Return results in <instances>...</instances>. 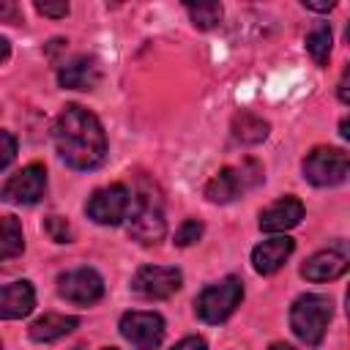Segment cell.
Segmentation results:
<instances>
[{"instance_id":"cell-18","label":"cell","mask_w":350,"mask_h":350,"mask_svg":"<svg viewBox=\"0 0 350 350\" xmlns=\"http://www.w3.org/2000/svg\"><path fill=\"white\" fill-rule=\"evenodd\" d=\"M271 126L268 120H262L260 115H252V112H238L232 118V137L243 145H257L268 137Z\"/></svg>"},{"instance_id":"cell-24","label":"cell","mask_w":350,"mask_h":350,"mask_svg":"<svg viewBox=\"0 0 350 350\" xmlns=\"http://www.w3.org/2000/svg\"><path fill=\"white\" fill-rule=\"evenodd\" d=\"M16 159V137L11 131H0V170H5Z\"/></svg>"},{"instance_id":"cell-19","label":"cell","mask_w":350,"mask_h":350,"mask_svg":"<svg viewBox=\"0 0 350 350\" xmlns=\"http://www.w3.org/2000/svg\"><path fill=\"white\" fill-rule=\"evenodd\" d=\"M25 249V235L22 224L14 216H0V260L16 257Z\"/></svg>"},{"instance_id":"cell-12","label":"cell","mask_w":350,"mask_h":350,"mask_svg":"<svg viewBox=\"0 0 350 350\" xmlns=\"http://www.w3.org/2000/svg\"><path fill=\"white\" fill-rule=\"evenodd\" d=\"M347 271V252L345 246H334V249H323L317 254H312L304 265H301V276L309 282H334Z\"/></svg>"},{"instance_id":"cell-4","label":"cell","mask_w":350,"mask_h":350,"mask_svg":"<svg viewBox=\"0 0 350 350\" xmlns=\"http://www.w3.org/2000/svg\"><path fill=\"white\" fill-rule=\"evenodd\" d=\"M241 298H243V282L235 279V276H227V279L205 287L197 295L194 309H197L200 320L216 325V323H224L235 312V306L241 304Z\"/></svg>"},{"instance_id":"cell-8","label":"cell","mask_w":350,"mask_h":350,"mask_svg":"<svg viewBox=\"0 0 350 350\" xmlns=\"http://www.w3.org/2000/svg\"><path fill=\"white\" fill-rule=\"evenodd\" d=\"M44 191H46V170L41 164H27L3 183L0 200L14 205H33L44 197Z\"/></svg>"},{"instance_id":"cell-20","label":"cell","mask_w":350,"mask_h":350,"mask_svg":"<svg viewBox=\"0 0 350 350\" xmlns=\"http://www.w3.org/2000/svg\"><path fill=\"white\" fill-rule=\"evenodd\" d=\"M306 49H309V55L314 57L317 66H328V55H331V25L328 22H320L309 30Z\"/></svg>"},{"instance_id":"cell-2","label":"cell","mask_w":350,"mask_h":350,"mask_svg":"<svg viewBox=\"0 0 350 350\" xmlns=\"http://www.w3.org/2000/svg\"><path fill=\"white\" fill-rule=\"evenodd\" d=\"M328 320H331V298L328 295L306 293V295H298L293 301V306H290L293 334L301 342H306L309 347H317L323 342Z\"/></svg>"},{"instance_id":"cell-6","label":"cell","mask_w":350,"mask_h":350,"mask_svg":"<svg viewBox=\"0 0 350 350\" xmlns=\"http://www.w3.org/2000/svg\"><path fill=\"white\" fill-rule=\"evenodd\" d=\"M350 172V159L342 148H314L304 159V178L314 186H339Z\"/></svg>"},{"instance_id":"cell-13","label":"cell","mask_w":350,"mask_h":350,"mask_svg":"<svg viewBox=\"0 0 350 350\" xmlns=\"http://www.w3.org/2000/svg\"><path fill=\"white\" fill-rule=\"evenodd\" d=\"M293 249H295L293 238H287V235H273V238H268V241H260V243L252 249V265H254L257 273L268 276V273H273V271H279V268L284 265V260L293 254Z\"/></svg>"},{"instance_id":"cell-22","label":"cell","mask_w":350,"mask_h":350,"mask_svg":"<svg viewBox=\"0 0 350 350\" xmlns=\"http://www.w3.org/2000/svg\"><path fill=\"white\" fill-rule=\"evenodd\" d=\"M200 238H202V221L200 219H186L175 232V246H191Z\"/></svg>"},{"instance_id":"cell-11","label":"cell","mask_w":350,"mask_h":350,"mask_svg":"<svg viewBox=\"0 0 350 350\" xmlns=\"http://www.w3.org/2000/svg\"><path fill=\"white\" fill-rule=\"evenodd\" d=\"M57 293L71 304L88 306L104 295V279L93 268H74L57 276Z\"/></svg>"},{"instance_id":"cell-31","label":"cell","mask_w":350,"mask_h":350,"mask_svg":"<svg viewBox=\"0 0 350 350\" xmlns=\"http://www.w3.org/2000/svg\"><path fill=\"white\" fill-rule=\"evenodd\" d=\"M347 129H350V123H347V118H345V120H342V126H339V134H342L345 139L350 137V131H347Z\"/></svg>"},{"instance_id":"cell-23","label":"cell","mask_w":350,"mask_h":350,"mask_svg":"<svg viewBox=\"0 0 350 350\" xmlns=\"http://www.w3.org/2000/svg\"><path fill=\"white\" fill-rule=\"evenodd\" d=\"M44 227H46V232H49V238L55 243H68L71 241V227H68V221L63 216H49L44 221Z\"/></svg>"},{"instance_id":"cell-30","label":"cell","mask_w":350,"mask_h":350,"mask_svg":"<svg viewBox=\"0 0 350 350\" xmlns=\"http://www.w3.org/2000/svg\"><path fill=\"white\" fill-rule=\"evenodd\" d=\"M8 55H11V44H8L5 38H0V63H5Z\"/></svg>"},{"instance_id":"cell-15","label":"cell","mask_w":350,"mask_h":350,"mask_svg":"<svg viewBox=\"0 0 350 350\" xmlns=\"http://www.w3.org/2000/svg\"><path fill=\"white\" fill-rule=\"evenodd\" d=\"M304 219V205L295 197H282L260 211V230L265 232H284L293 230Z\"/></svg>"},{"instance_id":"cell-26","label":"cell","mask_w":350,"mask_h":350,"mask_svg":"<svg viewBox=\"0 0 350 350\" xmlns=\"http://www.w3.org/2000/svg\"><path fill=\"white\" fill-rule=\"evenodd\" d=\"M0 19L3 22H19V5L11 0H0Z\"/></svg>"},{"instance_id":"cell-21","label":"cell","mask_w":350,"mask_h":350,"mask_svg":"<svg viewBox=\"0 0 350 350\" xmlns=\"http://www.w3.org/2000/svg\"><path fill=\"white\" fill-rule=\"evenodd\" d=\"M186 11L191 16V25L200 30H211L221 22V5L219 3H186Z\"/></svg>"},{"instance_id":"cell-1","label":"cell","mask_w":350,"mask_h":350,"mask_svg":"<svg viewBox=\"0 0 350 350\" xmlns=\"http://www.w3.org/2000/svg\"><path fill=\"white\" fill-rule=\"evenodd\" d=\"M52 139L60 159L74 170H96L107 159V134L93 112L79 104H66L52 126Z\"/></svg>"},{"instance_id":"cell-29","label":"cell","mask_w":350,"mask_h":350,"mask_svg":"<svg viewBox=\"0 0 350 350\" xmlns=\"http://www.w3.org/2000/svg\"><path fill=\"white\" fill-rule=\"evenodd\" d=\"M304 5H306L309 11H331L336 3H334V0H328V3H309V0H304Z\"/></svg>"},{"instance_id":"cell-16","label":"cell","mask_w":350,"mask_h":350,"mask_svg":"<svg viewBox=\"0 0 350 350\" xmlns=\"http://www.w3.org/2000/svg\"><path fill=\"white\" fill-rule=\"evenodd\" d=\"M98 77H101V71H98V60L93 55H79L57 71L60 88H68V90H90V88H96Z\"/></svg>"},{"instance_id":"cell-5","label":"cell","mask_w":350,"mask_h":350,"mask_svg":"<svg viewBox=\"0 0 350 350\" xmlns=\"http://www.w3.org/2000/svg\"><path fill=\"white\" fill-rule=\"evenodd\" d=\"M260 180H262V170H260L254 161H246V164H241V167H224V170H219V172L208 180L205 197H208L211 202H216V205H224V202L238 200L246 189L257 186Z\"/></svg>"},{"instance_id":"cell-7","label":"cell","mask_w":350,"mask_h":350,"mask_svg":"<svg viewBox=\"0 0 350 350\" xmlns=\"http://www.w3.org/2000/svg\"><path fill=\"white\" fill-rule=\"evenodd\" d=\"M131 211V191L123 183H112L104 189H96L85 205V213L96 221V224H120L123 219H129Z\"/></svg>"},{"instance_id":"cell-10","label":"cell","mask_w":350,"mask_h":350,"mask_svg":"<svg viewBox=\"0 0 350 350\" xmlns=\"http://www.w3.org/2000/svg\"><path fill=\"white\" fill-rule=\"evenodd\" d=\"M180 271L178 268H170V265H142L134 279H131V290L139 293L142 298L148 301H161V298H170L180 290Z\"/></svg>"},{"instance_id":"cell-9","label":"cell","mask_w":350,"mask_h":350,"mask_svg":"<svg viewBox=\"0 0 350 350\" xmlns=\"http://www.w3.org/2000/svg\"><path fill=\"white\" fill-rule=\"evenodd\" d=\"M120 334L134 350H156L164 339V320L156 312H126L120 317Z\"/></svg>"},{"instance_id":"cell-27","label":"cell","mask_w":350,"mask_h":350,"mask_svg":"<svg viewBox=\"0 0 350 350\" xmlns=\"http://www.w3.org/2000/svg\"><path fill=\"white\" fill-rule=\"evenodd\" d=\"M172 350H208V345H205V339H200V336H186V339H180Z\"/></svg>"},{"instance_id":"cell-3","label":"cell","mask_w":350,"mask_h":350,"mask_svg":"<svg viewBox=\"0 0 350 350\" xmlns=\"http://www.w3.org/2000/svg\"><path fill=\"white\" fill-rule=\"evenodd\" d=\"M167 221L161 211V200L153 191H139L131 197V211H129V235L139 243H159L164 238Z\"/></svg>"},{"instance_id":"cell-32","label":"cell","mask_w":350,"mask_h":350,"mask_svg":"<svg viewBox=\"0 0 350 350\" xmlns=\"http://www.w3.org/2000/svg\"><path fill=\"white\" fill-rule=\"evenodd\" d=\"M271 350H295V347H290V345H273Z\"/></svg>"},{"instance_id":"cell-14","label":"cell","mask_w":350,"mask_h":350,"mask_svg":"<svg viewBox=\"0 0 350 350\" xmlns=\"http://www.w3.org/2000/svg\"><path fill=\"white\" fill-rule=\"evenodd\" d=\"M36 306V290L27 279L11 282L0 287V320H19L27 317Z\"/></svg>"},{"instance_id":"cell-28","label":"cell","mask_w":350,"mask_h":350,"mask_svg":"<svg viewBox=\"0 0 350 350\" xmlns=\"http://www.w3.org/2000/svg\"><path fill=\"white\" fill-rule=\"evenodd\" d=\"M347 77H350V68H345V71H342V79H339V90H336V93H339V101H342V104H347V101H350V90H347Z\"/></svg>"},{"instance_id":"cell-17","label":"cell","mask_w":350,"mask_h":350,"mask_svg":"<svg viewBox=\"0 0 350 350\" xmlns=\"http://www.w3.org/2000/svg\"><path fill=\"white\" fill-rule=\"evenodd\" d=\"M79 325L74 314H44L30 325V339L33 342H55L66 334H71Z\"/></svg>"},{"instance_id":"cell-33","label":"cell","mask_w":350,"mask_h":350,"mask_svg":"<svg viewBox=\"0 0 350 350\" xmlns=\"http://www.w3.org/2000/svg\"><path fill=\"white\" fill-rule=\"evenodd\" d=\"M101 350H115V347H101Z\"/></svg>"},{"instance_id":"cell-25","label":"cell","mask_w":350,"mask_h":350,"mask_svg":"<svg viewBox=\"0 0 350 350\" xmlns=\"http://www.w3.org/2000/svg\"><path fill=\"white\" fill-rule=\"evenodd\" d=\"M36 11L44 14V16H52V19H63V16H68V3H63V0H38Z\"/></svg>"}]
</instances>
